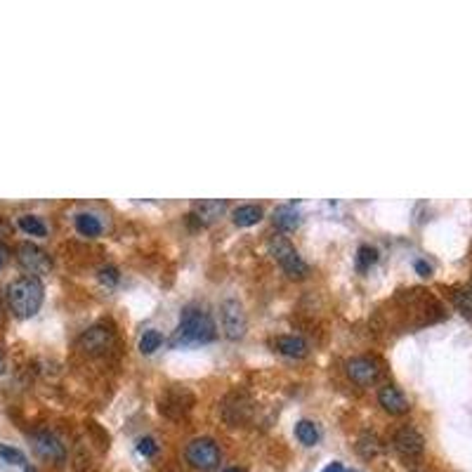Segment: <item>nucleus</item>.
<instances>
[{"label":"nucleus","mask_w":472,"mask_h":472,"mask_svg":"<svg viewBox=\"0 0 472 472\" xmlns=\"http://www.w3.org/2000/svg\"><path fill=\"white\" fill-rule=\"evenodd\" d=\"M218 336V328H215L213 316L206 312L204 307L189 305L182 309L180 314V323H177L173 338H170V345L180 347V345H199V343H211Z\"/></svg>","instance_id":"obj_1"},{"label":"nucleus","mask_w":472,"mask_h":472,"mask_svg":"<svg viewBox=\"0 0 472 472\" xmlns=\"http://www.w3.org/2000/svg\"><path fill=\"white\" fill-rule=\"evenodd\" d=\"M45 288L38 276H19L7 286V303L10 309L19 319H29L34 316L43 305Z\"/></svg>","instance_id":"obj_2"},{"label":"nucleus","mask_w":472,"mask_h":472,"mask_svg":"<svg viewBox=\"0 0 472 472\" xmlns=\"http://www.w3.org/2000/svg\"><path fill=\"white\" fill-rule=\"evenodd\" d=\"M267 251H269V255H272V258L278 262V265H281V269H283V272L288 274V276H293V278L307 276V272H309L307 262L300 258V253L296 251V246H293L286 236H281V234L269 236Z\"/></svg>","instance_id":"obj_3"},{"label":"nucleus","mask_w":472,"mask_h":472,"mask_svg":"<svg viewBox=\"0 0 472 472\" xmlns=\"http://www.w3.org/2000/svg\"><path fill=\"white\" fill-rule=\"evenodd\" d=\"M184 458L194 470H201V472H213L215 468L220 466V446L215 439L211 437H196L191 439L184 448Z\"/></svg>","instance_id":"obj_4"},{"label":"nucleus","mask_w":472,"mask_h":472,"mask_svg":"<svg viewBox=\"0 0 472 472\" xmlns=\"http://www.w3.org/2000/svg\"><path fill=\"white\" fill-rule=\"evenodd\" d=\"M220 321H222L224 336H227L229 340H241L246 336V328H248V316H246V309L236 298L222 300Z\"/></svg>","instance_id":"obj_5"},{"label":"nucleus","mask_w":472,"mask_h":472,"mask_svg":"<svg viewBox=\"0 0 472 472\" xmlns=\"http://www.w3.org/2000/svg\"><path fill=\"white\" fill-rule=\"evenodd\" d=\"M17 260L19 265L26 269L29 276H43V274H50L52 269V260L50 255L45 253L41 246L36 243H19L17 248Z\"/></svg>","instance_id":"obj_6"},{"label":"nucleus","mask_w":472,"mask_h":472,"mask_svg":"<svg viewBox=\"0 0 472 472\" xmlns=\"http://www.w3.org/2000/svg\"><path fill=\"white\" fill-rule=\"evenodd\" d=\"M114 340H116V333L111 326H106V323H95V326H90L88 331H83L81 333L79 347L88 354H104L106 350H111Z\"/></svg>","instance_id":"obj_7"},{"label":"nucleus","mask_w":472,"mask_h":472,"mask_svg":"<svg viewBox=\"0 0 472 472\" xmlns=\"http://www.w3.org/2000/svg\"><path fill=\"white\" fill-rule=\"evenodd\" d=\"M31 442H34V448L36 453L41 456V458L50 461V463H64L66 461V446L61 444V439L57 435H52L50 430H38L34 432V437H31Z\"/></svg>","instance_id":"obj_8"},{"label":"nucleus","mask_w":472,"mask_h":472,"mask_svg":"<svg viewBox=\"0 0 472 472\" xmlns=\"http://www.w3.org/2000/svg\"><path fill=\"white\" fill-rule=\"evenodd\" d=\"M194 406V394H191L187 388H170L164 397L159 399V408L161 413H166L168 418H180Z\"/></svg>","instance_id":"obj_9"},{"label":"nucleus","mask_w":472,"mask_h":472,"mask_svg":"<svg viewBox=\"0 0 472 472\" xmlns=\"http://www.w3.org/2000/svg\"><path fill=\"white\" fill-rule=\"evenodd\" d=\"M347 376L352 378V383L361 385V388H366V385H373L378 378H381V363L373 357H352L347 361Z\"/></svg>","instance_id":"obj_10"},{"label":"nucleus","mask_w":472,"mask_h":472,"mask_svg":"<svg viewBox=\"0 0 472 472\" xmlns=\"http://www.w3.org/2000/svg\"><path fill=\"white\" fill-rule=\"evenodd\" d=\"M392 444L401 456H406V458H416V456H421L425 451L423 435L416 428H411V425H404V428H399L394 432Z\"/></svg>","instance_id":"obj_11"},{"label":"nucleus","mask_w":472,"mask_h":472,"mask_svg":"<svg viewBox=\"0 0 472 472\" xmlns=\"http://www.w3.org/2000/svg\"><path fill=\"white\" fill-rule=\"evenodd\" d=\"M224 211H227V201L224 199H206V201H199V204H194V208H191L189 218H194L199 224H213L218 222Z\"/></svg>","instance_id":"obj_12"},{"label":"nucleus","mask_w":472,"mask_h":472,"mask_svg":"<svg viewBox=\"0 0 472 472\" xmlns=\"http://www.w3.org/2000/svg\"><path fill=\"white\" fill-rule=\"evenodd\" d=\"M378 401H381V406L392 416H404L408 408H411L408 406L406 394L401 392L397 385H383V388L378 390Z\"/></svg>","instance_id":"obj_13"},{"label":"nucleus","mask_w":472,"mask_h":472,"mask_svg":"<svg viewBox=\"0 0 472 472\" xmlns=\"http://www.w3.org/2000/svg\"><path fill=\"white\" fill-rule=\"evenodd\" d=\"M231 411L236 413L234 421H231V425H238V423L248 421V416H251V399L246 397L243 392H231V394H227V399H224V404H222V416L227 418Z\"/></svg>","instance_id":"obj_14"},{"label":"nucleus","mask_w":472,"mask_h":472,"mask_svg":"<svg viewBox=\"0 0 472 472\" xmlns=\"http://www.w3.org/2000/svg\"><path fill=\"white\" fill-rule=\"evenodd\" d=\"M274 347L283 357H291V359H303L309 352V345L303 336H278L274 338Z\"/></svg>","instance_id":"obj_15"},{"label":"nucleus","mask_w":472,"mask_h":472,"mask_svg":"<svg viewBox=\"0 0 472 472\" xmlns=\"http://www.w3.org/2000/svg\"><path fill=\"white\" fill-rule=\"evenodd\" d=\"M262 218H265V211H262V206L258 204L236 206L234 213H231V220H234L236 227H253V224H258Z\"/></svg>","instance_id":"obj_16"},{"label":"nucleus","mask_w":472,"mask_h":472,"mask_svg":"<svg viewBox=\"0 0 472 472\" xmlns=\"http://www.w3.org/2000/svg\"><path fill=\"white\" fill-rule=\"evenodd\" d=\"M76 231H79L81 236H99L102 234V222L95 213H79L76 215Z\"/></svg>","instance_id":"obj_17"},{"label":"nucleus","mask_w":472,"mask_h":472,"mask_svg":"<svg viewBox=\"0 0 472 472\" xmlns=\"http://www.w3.org/2000/svg\"><path fill=\"white\" fill-rule=\"evenodd\" d=\"M274 224L278 229H296L300 224V213L293 206H278L274 211Z\"/></svg>","instance_id":"obj_18"},{"label":"nucleus","mask_w":472,"mask_h":472,"mask_svg":"<svg viewBox=\"0 0 472 472\" xmlns=\"http://www.w3.org/2000/svg\"><path fill=\"white\" fill-rule=\"evenodd\" d=\"M296 437L300 444L305 446H314L316 442H319V428L312 423V421H298L296 423Z\"/></svg>","instance_id":"obj_19"},{"label":"nucleus","mask_w":472,"mask_h":472,"mask_svg":"<svg viewBox=\"0 0 472 472\" xmlns=\"http://www.w3.org/2000/svg\"><path fill=\"white\" fill-rule=\"evenodd\" d=\"M19 227L31 236H45L48 234V227H45V222L38 218V215H21Z\"/></svg>","instance_id":"obj_20"},{"label":"nucleus","mask_w":472,"mask_h":472,"mask_svg":"<svg viewBox=\"0 0 472 472\" xmlns=\"http://www.w3.org/2000/svg\"><path fill=\"white\" fill-rule=\"evenodd\" d=\"M164 345V336L159 333V331H144V336L139 338V352L142 354H154L159 350V347Z\"/></svg>","instance_id":"obj_21"},{"label":"nucleus","mask_w":472,"mask_h":472,"mask_svg":"<svg viewBox=\"0 0 472 472\" xmlns=\"http://www.w3.org/2000/svg\"><path fill=\"white\" fill-rule=\"evenodd\" d=\"M357 451L363 456V458H373L381 451V444H378L376 435H371V432H363L359 437V444H357Z\"/></svg>","instance_id":"obj_22"},{"label":"nucleus","mask_w":472,"mask_h":472,"mask_svg":"<svg viewBox=\"0 0 472 472\" xmlns=\"http://www.w3.org/2000/svg\"><path fill=\"white\" fill-rule=\"evenodd\" d=\"M0 458H3L5 463H10V466H26V456L21 453L19 448L3 444V442H0Z\"/></svg>","instance_id":"obj_23"},{"label":"nucleus","mask_w":472,"mask_h":472,"mask_svg":"<svg viewBox=\"0 0 472 472\" xmlns=\"http://www.w3.org/2000/svg\"><path fill=\"white\" fill-rule=\"evenodd\" d=\"M378 262V251L371 248V246H361L357 251V267L359 269H368L371 265H376Z\"/></svg>","instance_id":"obj_24"},{"label":"nucleus","mask_w":472,"mask_h":472,"mask_svg":"<svg viewBox=\"0 0 472 472\" xmlns=\"http://www.w3.org/2000/svg\"><path fill=\"white\" fill-rule=\"evenodd\" d=\"M137 451L144 456V458H151V456H156V451H159V444H156V439L154 437H142L137 442Z\"/></svg>","instance_id":"obj_25"},{"label":"nucleus","mask_w":472,"mask_h":472,"mask_svg":"<svg viewBox=\"0 0 472 472\" xmlns=\"http://www.w3.org/2000/svg\"><path fill=\"white\" fill-rule=\"evenodd\" d=\"M453 300L463 314H472V291H456Z\"/></svg>","instance_id":"obj_26"},{"label":"nucleus","mask_w":472,"mask_h":472,"mask_svg":"<svg viewBox=\"0 0 472 472\" xmlns=\"http://www.w3.org/2000/svg\"><path fill=\"white\" fill-rule=\"evenodd\" d=\"M99 278H102L104 283H106V281H109V283H119L121 276H119V269H116V267H102V269H99Z\"/></svg>","instance_id":"obj_27"},{"label":"nucleus","mask_w":472,"mask_h":472,"mask_svg":"<svg viewBox=\"0 0 472 472\" xmlns=\"http://www.w3.org/2000/svg\"><path fill=\"white\" fill-rule=\"evenodd\" d=\"M413 267H416V272L421 274V276H430V274H432V267H430L425 260H416V262H413Z\"/></svg>","instance_id":"obj_28"},{"label":"nucleus","mask_w":472,"mask_h":472,"mask_svg":"<svg viewBox=\"0 0 472 472\" xmlns=\"http://www.w3.org/2000/svg\"><path fill=\"white\" fill-rule=\"evenodd\" d=\"M321 472H347V470L340 466V463H331V466H326Z\"/></svg>","instance_id":"obj_29"},{"label":"nucleus","mask_w":472,"mask_h":472,"mask_svg":"<svg viewBox=\"0 0 472 472\" xmlns=\"http://www.w3.org/2000/svg\"><path fill=\"white\" fill-rule=\"evenodd\" d=\"M3 371H5V357L0 354V376H3Z\"/></svg>","instance_id":"obj_30"},{"label":"nucleus","mask_w":472,"mask_h":472,"mask_svg":"<svg viewBox=\"0 0 472 472\" xmlns=\"http://www.w3.org/2000/svg\"><path fill=\"white\" fill-rule=\"evenodd\" d=\"M222 472H243V470H238V468H227V470H222Z\"/></svg>","instance_id":"obj_31"},{"label":"nucleus","mask_w":472,"mask_h":472,"mask_svg":"<svg viewBox=\"0 0 472 472\" xmlns=\"http://www.w3.org/2000/svg\"><path fill=\"white\" fill-rule=\"evenodd\" d=\"M24 472H36L34 468H29V466H24Z\"/></svg>","instance_id":"obj_32"},{"label":"nucleus","mask_w":472,"mask_h":472,"mask_svg":"<svg viewBox=\"0 0 472 472\" xmlns=\"http://www.w3.org/2000/svg\"><path fill=\"white\" fill-rule=\"evenodd\" d=\"M0 267H3V255H0Z\"/></svg>","instance_id":"obj_33"},{"label":"nucleus","mask_w":472,"mask_h":472,"mask_svg":"<svg viewBox=\"0 0 472 472\" xmlns=\"http://www.w3.org/2000/svg\"><path fill=\"white\" fill-rule=\"evenodd\" d=\"M352 472H354V470H352Z\"/></svg>","instance_id":"obj_34"}]
</instances>
